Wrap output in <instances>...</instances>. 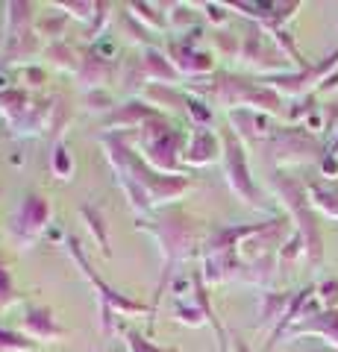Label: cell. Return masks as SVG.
Masks as SVG:
<instances>
[{
    "mask_svg": "<svg viewBox=\"0 0 338 352\" xmlns=\"http://www.w3.org/2000/svg\"><path fill=\"white\" fill-rule=\"evenodd\" d=\"M124 338H127V349H129V352H177V349H162V346H154L145 335L133 332V329H129V332H127Z\"/></svg>",
    "mask_w": 338,
    "mask_h": 352,
    "instance_id": "30",
    "label": "cell"
},
{
    "mask_svg": "<svg viewBox=\"0 0 338 352\" xmlns=\"http://www.w3.org/2000/svg\"><path fill=\"white\" fill-rule=\"evenodd\" d=\"M127 9H129V15H133L145 30H168L165 12H156L159 6H154V3H129Z\"/></svg>",
    "mask_w": 338,
    "mask_h": 352,
    "instance_id": "19",
    "label": "cell"
},
{
    "mask_svg": "<svg viewBox=\"0 0 338 352\" xmlns=\"http://www.w3.org/2000/svg\"><path fill=\"white\" fill-rule=\"evenodd\" d=\"M36 349H39L36 340H30L21 332H9V329L0 326V352H36Z\"/></svg>",
    "mask_w": 338,
    "mask_h": 352,
    "instance_id": "21",
    "label": "cell"
},
{
    "mask_svg": "<svg viewBox=\"0 0 338 352\" xmlns=\"http://www.w3.org/2000/svg\"><path fill=\"white\" fill-rule=\"evenodd\" d=\"M141 65H145V74H147L150 85H173L177 80H182L180 71L173 68V62L168 59V53L159 50L156 44L154 47H145V53H141Z\"/></svg>",
    "mask_w": 338,
    "mask_h": 352,
    "instance_id": "13",
    "label": "cell"
},
{
    "mask_svg": "<svg viewBox=\"0 0 338 352\" xmlns=\"http://www.w3.org/2000/svg\"><path fill=\"white\" fill-rule=\"evenodd\" d=\"M109 76H112V62L97 56L94 50L83 53V65L77 71V80L83 85H89V91H103V85L109 82Z\"/></svg>",
    "mask_w": 338,
    "mask_h": 352,
    "instance_id": "14",
    "label": "cell"
},
{
    "mask_svg": "<svg viewBox=\"0 0 338 352\" xmlns=\"http://www.w3.org/2000/svg\"><path fill=\"white\" fill-rule=\"evenodd\" d=\"M21 76L27 80V85H30V88H39L41 82L47 80V74L41 71V68H36V65H27V68H21Z\"/></svg>",
    "mask_w": 338,
    "mask_h": 352,
    "instance_id": "32",
    "label": "cell"
},
{
    "mask_svg": "<svg viewBox=\"0 0 338 352\" xmlns=\"http://www.w3.org/2000/svg\"><path fill=\"white\" fill-rule=\"evenodd\" d=\"M318 291H321L318 296L326 305H335V300H338V282H326V285H321Z\"/></svg>",
    "mask_w": 338,
    "mask_h": 352,
    "instance_id": "35",
    "label": "cell"
},
{
    "mask_svg": "<svg viewBox=\"0 0 338 352\" xmlns=\"http://www.w3.org/2000/svg\"><path fill=\"white\" fill-rule=\"evenodd\" d=\"M233 344H235V352H250V349H247V346H244V344H242V340H238V338L233 340Z\"/></svg>",
    "mask_w": 338,
    "mask_h": 352,
    "instance_id": "37",
    "label": "cell"
},
{
    "mask_svg": "<svg viewBox=\"0 0 338 352\" xmlns=\"http://www.w3.org/2000/svg\"><path fill=\"white\" fill-rule=\"evenodd\" d=\"M68 252L74 256V261L80 264L83 276L92 282V288H94V294H97V305L112 308L115 314H150V317H154V308L141 305V302H136V300H127L124 294L112 291V288H109V285H106L101 276H97V270L89 264V258H85V252H83V247H80V241L74 238V235H68Z\"/></svg>",
    "mask_w": 338,
    "mask_h": 352,
    "instance_id": "7",
    "label": "cell"
},
{
    "mask_svg": "<svg viewBox=\"0 0 338 352\" xmlns=\"http://www.w3.org/2000/svg\"><path fill=\"white\" fill-rule=\"evenodd\" d=\"M50 217H53V206L45 194H27L21 206L15 208L12 214V223H9V232H12L15 244L21 250H32L36 241L47 232L50 226Z\"/></svg>",
    "mask_w": 338,
    "mask_h": 352,
    "instance_id": "6",
    "label": "cell"
},
{
    "mask_svg": "<svg viewBox=\"0 0 338 352\" xmlns=\"http://www.w3.org/2000/svg\"><path fill=\"white\" fill-rule=\"evenodd\" d=\"M221 147H224V173H226V185L230 191L242 200L244 206H262V194L253 185V176H250V164H247V153L242 138L235 135L233 129H226L221 135Z\"/></svg>",
    "mask_w": 338,
    "mask_h": 352,
    "instance_id": "5",
    "label": "cell"
},
{
    "mask_svg": "<svg viewBox=\"0 0 338 352\" xmlns=\"http://www.w3.org/2000/svg\"><path fill=\"white\" fill-rule=\"evenodd\" d=\"M45 56L50 59L53 68H59V71H68L77 76L80 71V65H83V53L74 47V44H65V41H53L45 47Z\"/></svg>",
    "mask_w": 338,
    "mask_h": 352,
    "instance_id": "16",
    "label": "cell"
},
{
    "mask_svg": "<svg viewBox=\"0 0 338 352\" xmlns=\"http://www.w3.org/2000/svg\"><path fill=\"white\" fill-rule=\"evenodd\" d=\"M324 170H326V173H338V164L330 159V162H324Z\"/></svg>",
    "mask_w": 338,
    "mask_h": 352,
    "instance_id": "36",
    "label": "cell"
},
{
    "mask_svg": "<svg viewBox=\"0 0 338 352\" xmlns=\"http://www.w3.org/2000/svg\"><path fill=\"white\" fill-rule=\"evenodd\" d=\"M279 194H282V200H286V206L291 208V214L300 220L297 235L303 238V244H306L309 261H321V235H318V223H315V217H312V208H309L312 203L306 200V191L291 179H279Z\"/></svg>",
    "mask_w": 338,
    "mask_h": 352,
    "instance_id": "9",
    "label": "cell"
},
{
    "mask_svg": "<svg viewBox=\"0 0 338 352\" xmlns=\"http://www.w3.org/2000/svg\"><path fill=\"white\" fill-rule=\"evenodd\" d=\"M138 229L156 238V244L162 250V258H165V279H162V285L156 288V302H159V296L165 294L168 282L173 279V273H177L173 267L182 264V261H189L194 252H198V226L191 223L189 214L168 212V214H162L156 223L138 220Z\"/></svg>",
    "mask_w": 338,
    "mask_h": 352,
    "instance_id": "3",
    "label": "cell"
},
{
    "mask_svg": "<svg viewBox=\"0 0 338 352\" xmlns=\"http://www.w3.org/2000/svg\"><path fill=\"white\" fill-rule=\"evenodd\" d=\"M165 18H168V30H173V32L194 24V12H191V6H185V3H171Z\"/></svg>",
    "mask_w": 338,
    "mask_h": 352,
    "instance_id": "26",
    "label": "cell"
},
{
    "mask_svg": "<svg viewBox=\"0 0 338 352\" xmlns=\"http://www.w3.org/2000/svg\"><path fill=\"white\" fill-rule=\"evenodd\" d=\"M50 170H53V176H56L59 182H71V176H74V156H71V147L65 144V141H56V144H53Z\"/></svg>",
    "mask_w": 338,
    "mask_h": 352,
    "instance_id": "18",
    "label": "cell"
},
{
    "mask_svg": "<svg viewBox=\"0 0 338 352\" xmlns=\"http://www.w3.org/2000/svg\"><path fill=\"white\" fill-rule=\"evenodd\" d=\"M198 44H200V30H191L180 41H171L165 50L182 80H200V76L215 71V56L209 50H200Z\"/></svg>",
    "mask_w": 338,
    "mask_h": 352,
    "instance_id": "8",
    "label": "cell"
},
{
    "mask_svg": "<svg viewBox=\"0 0 338 352\" xmlns=\"http://www.w3.org/2000/svg\"><path fill=\"white\" fill-rule=\"evenodd\" d=\"M80 217H83L85 229L92 232L97 250H101V256L109 258V256H112V250H109V229H106V214H103V208H101V206H83V208H80Z\"/></svg>",
    "mask_w": 338,
    "mask_h": 352,
    "instance_id": "15",
    "label": "cell"
},
{
    "mask_svg": "<svg viewBox=\"0 0 338 352\" xmlns=\"http://www.w3.org/2000/svg\"><path fill=\"white\" fill-rule=\"evenodd\" d=\"M62 24H65V15L53 18V21H41V24H39V32H41V36H53V38H56Z\"/></svg>",
    "mask_w": 338,
    "mask_h": 352,
    "instance_id": "34",
    "label": "cell"
},
{
    "mask_svg": "<svg viewBox=\"0 0 338 352\" xmlns=\"http://www.w3.org/2000/svg\"><path fill=\"white\" fill-rule=\"evenodd\" d=\"M177 320L191 326V329H200L206 323V314L200 305H185V302H177Z\"/></svg>",
    "mask_w": 338,
    "mask_h": 352,
    "instance_id": "29",
    "label": "cell"
},
{
    "mask_svg": "<svg viewBox=\"0 0 338 352\" xmlns=\"http://www.w3.org/2000/svg\"><path fill=\"white\" fill-rule=\"evenodd\" d=\"M203 9H206V18H209L215 27H224L226 24V12H224L221 3H206Z\"/></svg>",
    "mask_w": 338,
    "mask_h": 352,
    "instance_id": "33",
    "label": "cell"
},
{
    "mask_svg": "<svg viewBox=\"0 0 338 352\" xmlns=\"http://www.w3.org/2000/svg\"><path fill=\"white\" fill-rule=\"evenodd\" d=\"M0 118H3V103H0Z\"/></svg>",
    "mask_w": 338,
    "mask_h": 352,
    "instance_id": "39",
    "label": "cell"
},
{
    "mask_svg": "<svg viewBox=\"0 0 338 352\" xmlns=\"http://www.w3.org/2000/svg\"><path fill=\"white\" fill-rule=\"evenodd\" d=\"M221 156H224L221 135H215V132L206 126H194L189 147H185V156H182L185 168H206V164H215Z\"/></svg>",
    "mask_w": 338,
    "mask_h": 352,
    "instance_id": "11",
    "label": "cell"
},
{
    "mask_svg": "<svg viewBox=\"0 0 338 352\" xmlns=\"http://www.w3.org/2000/svg\"><path fill=\"white\" fill-rule=\"evenodd\" d=\"M6 65H21L27 68V62L41 50L36 30H32V6L24 0H12L6 3Z\"/></svg>",
    "mask_w": 338,
    "mask_h": 352,
    "instance_id": "4",
    "label": "cell"
},
{
    "mask_svg": "<svg viewBox=\"0 0 338 352\" xmlns=\"http://www.w3.org/2000/svg\"><path fill=\"white\" fill-rule=\"evenodd\" d=\"M309 197H312V206H318L321 212L326 214V217H335L338 220V194H330V191H324V188H309Z\"/></svg>",
    "mask_w": 338,
    "mask_h": 352,
    "instance_id": "27",
    "label": "cell"
},
{
    "mask_svg": "<svg viewBox=\"0 0 338 352\" xmlns=\"http://www.w3.org/2000/svg\"><path fill=\"white\" fill-rule=\"evenodd\" d=\"M15 300H18V294H15L12 273H9V267L3 264V258H0V308H9Z\"/></svg>",
    "mask_w": 338,
    "mask_h": 352,
    "instance_id": "28",
    "label": "cell"
},
{
    "mask_svg": "<svg viewBox=\"0 0 338 352\" xmlns=\"http://www.w3.org/2000/svg\"><path fill=\"white\" fill-rule=\"evenodd\" d=\"M118 80L124 82L127 91H138V88L147 85V74H145V65H141V56H129L121 62V76Z\"/></svg>",
    "mask_w": 338,
    "mask_h": 352,
    "instance_id": "20",
    "label": "cell"
},
{
    "mask_svg": "<svg viewBox=\"0 0 338 352\" xmlns=\"http://www.w3.org/2000/svg\"><path fill=\"white\" fill-rule=\"evenodd\" d=\"M291 335H324L338 346V311H324L312 323H297L291 329Z\"/></svg>",
    "mask_w": 338,
    "mask_h": 352,
    "instance_id": "17",
    "label": "cell"
},
{
    "mask_svg": "<svg viewBox=\"0 0 338 352\" xmlns=\"http://www.w3.org/2000/svg\"><path fill=\"white\" fill-rule=\"evenodd\" d=\"M133 147L154 170L165 173V176H189V170H185V164H182L185 147H189V135H185V129L173 126L165 115L147 120L145 126H138Z\"/></svg>",
    "mask_w": 338,
    "mask_h": 352,
    "instance_id": "2",
    "label": "cell"
},
{
    "mask_svg": "<svg viewBox=\"0 0 338 352\" xmlns=\"http://www.w3.org/2000/svg\"><path fill=\"white\" fill-rule=\"evenodd\" d=\"M21 335H27L36 344H56L65 338V329L56 323L50 308L45 305H30L24 317H21Z\"/></svg>",
    "mask_w": 338,
    "mask_h": 352,
    "instance_id": "10",
    "label": "cell"
},
{
    "mask_svg": "<svg viewBox=\"0 0 338 352\" xmlns=\"http://www.w3.org/2000/svg\"><path fill=\"white\" fill-rule=\"evenodd\" d=\"M154 118H162V112L156 106H147V103H141V100H127L124 106H118L115 112H109L103 118V129L109 132H118V129H138V126H145L147 120H154Z\"/></svg>",
    "mask_w": 338,
    "mask_h": 352,
    "instance_id": "12",
    "label": "cell"
},
{
    "mask_svg": "<svg viewBox=\"0 0 338 352\" xmlns=\"http://www.w3.org/2000/svg\"><path fill=\"white\" fill-rule=\"evenodd\" d=\"M74 109L65 97H53V109H50V135H59V132L71 124Z\"/></svg>",
    "mask_w": 338,
    "mask_h": 352,
    "instance_id": "25",
    "label": "cell"
},
{
    "mask_svg": "<svg viewBox=\"0 0 338 352\" xmlns=\"http://www.w3.org/2000/svg\"><path fill=\"white\" fill-rule=\"evenodd\" d=\"M103 153H106L109 164L115 168L118 185L124 188L133 212H138V214H147L150 208L177 200V197H182L194 185L191 176H165V173L154 170L138 153H133V144H129L121 132H112V135L106 132Z\"/></svg>",
    "mask_w": 338,
    "mask_h": 352,
    "instance_id": "1",
    "label": "cell"
},
{
    "mask_svg": "<svg viewBox=\"0 0 338 352\" xmlns=\"http://www.w3.org/2000/svg\"><path fill=\"white\" fill-rule=\"evenodd\" d=\"M185 115H189V120L194 126H209L212 124V106L206 100H200V97L185 94Z\"/></svg>",
    "mask_w": 338,
    "mask_h": 352,
    "instance_id": "24",
    "label": "cell"
},
{
    "mask_svg": "<svg viewBox=\"0 0 338 352\" xmlns=\"http://www.w3.org/2000/svg\"><path fill=\"white\" fill-rule=\"evenodd\" d=\"M291 305L288 294H265L262 296V323H274L277 317H286L282 311Z\"/></svg>",
    "mask_w": 338,
    "mask_h": 352,
    "instance_id": "22",
    "label": "cell"
},
{
    "mask_svg": "<svg viewBox=\"0 0 338 352\" xmlns=\"http://www.w3.org/2000/svg\"><path fill=\"white\" fill-rule=\"evenodd\" d=\"M53 9H62V15H71L77 21H94L97 15V3H89V0H80V3H74V0H56V3H50Z\"/></svg>",
    "mask_w": 338,
    "mask_h": 352,
    "instance_id": "23",
    "label": "cell"
},
{
    "mask_svg": "<svg viewBox=\"0 0 338 352\" xmlns=\"http://www.w3.org/2000/svg\"><path fill=\"white\" fill-rule=\"evenodd\" d=\"M85 97H89V103H92L94 112H103V109H112V94H109L106 88H103V91H89Z\"/></svg>",
    "mask_w": 338,
    "mask_h": 352,
    "instance_id": "31",
    "label": "cell"
},
{
    "mask_svg": "<svg viewBox=\"0 0 338 352\" xmlns=\"http://www.w3.org/2000/svg\"><path fill=\"white\" fill-rule=\"evenodd\" d=\"M332 153H335V156H338V141H335V147H332Z\"/></svg>",
    "mask_w": 338,
    "mask_h": 352,
    "instance_id": "38",
    "label": "cell"
}]
</instances>
